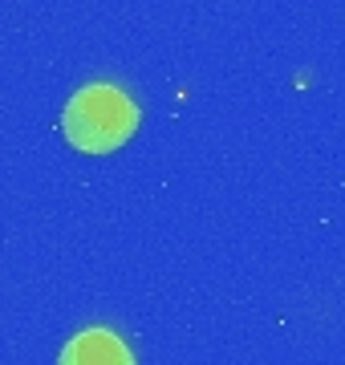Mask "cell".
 Segmentation results:
<instances>
[{"label":"cell","mask_w":345,"mask_h":365,"mask_svg":"<svg viewBox=\"0 0 345 365\" xmlns=\"http://www.w3.org/2000/svg\"><path fill=\"white\" fill-rule=\"evenodd\" d=\"M61 365H134V357L118 333H110V329H86V333H78L66 345Z\"/></svg>","instance_id":"7a4b0ae2"},{"label":"cell","mask_w":345,"mask_h":365,"mask_svg":"<svg viewBox=\"0 0 345 365\" xmlns=\"http://www.w3.org/2000/svg\"><path fill=\"white\" fill-rule=\"evenodd\" d=\"M61 126L78 150L98 155V150H114L130 138L138 126V110L118 86H86L69 98Z\"/></svg>","instance_id":"6da1fadb"}]
</instances>
